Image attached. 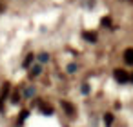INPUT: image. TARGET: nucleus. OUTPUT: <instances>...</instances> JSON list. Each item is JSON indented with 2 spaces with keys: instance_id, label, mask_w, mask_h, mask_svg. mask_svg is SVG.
Segmentation results:
<instances>
[{
  "instance_id": "obj_1",
  "label": "nucleus",
  "mask_w": 133,
  "mask_h": 127,
  "mask_svg": "<svg viewBox=\"0 0 133 127\" xmlns=\"http://www.w3.org/2000/svg\"><path fill=\"white\" fill-rule=\"evenodd\" d=\"M113 76H115V80L120 82V84H126V82L129 80V76H128V73H126L124 69H115V71H113Z\"/></svg>"
},
{
  "instance_id": "obj_2",
  "label": "nucleus",
  "mask_w": 133,
  "mask_h": 127,
  "mask_svg": "<svg viewBox=\"0 0 133 127\" xmlns=\"http://www.w3.org/2000/svg\"><path fill=\"white\" fill-rule=\"evenodd\" d=\"M124 62L128 65H133V47H129V49L124 51Z\"/></svg>"
},
{
  "instance_id": "obj_3",
  "label": "nucleus",
  "mask_w": 133,
  "mask_h": 127,
  "mask_svg": "<svg viewBox=\"0 0 133 127\" xmlns=\"http://www.w3.org/2000/svg\"><path fill=\"white\" fill-rule=\"evenodd\" d=\"M38 107H40V111H42V114H53V107H49V105H46L44 102H38Z\"/></svg>"
},
{
  "instance_id": "obj_4",
  "label": "nucleus",
  "mask_w": 133,
  "mask_h": 127,
  "mask_svg": "<svg viewBox=\"0 0 133 127\" xmlns=\"http://www.w3.org/2000/svg\"><path fill=\"white\" fill-rule=\"evenodd\" d=\"M62 107H64V111H66L69 116H73V114H75V107H73L69 102H64V100H62Z\"/></svg>"
},
{
  "instance_id": "obj_5",
  "label": "nucleus",
  "mask_w": 133,
  "mask_h": 127,
  "mask_svg": "<svg viewBox=\"0 0 133 127\" xmlns=\"http://www.w3.org/2000/svg\"><path fill=\"white\" fill-rule=\"evenodd\" d=\"M82 38L88 40V42H97V35L95 33H89V31H84L82 33Z\"/></svg>"
},
{
  "instance_id": "obj_6",
  "label": "nucleus",
  "mask_w": 133,
  "mask_h": 127,
  "mask_svg": "<svg viewBox=\"0 0 133 127\" xmlns=\"http://www.w3.org/2000/svg\"><path fill=\"white\" fill-rule=\"evenodd\" d=\"M104 123H106V127H109V125L113 123V114L106 113V114H104Z\"/></svg>"
},
{
  "instance_id": "obj_7",
  "label": "nucleus",
  "mask_w": 133,
  "mask_h": 127,
  "mask_svg": "<svg viewBox=\"0 0 133 127\" xmlns=\"http://www.w3.org/2000/svg\"><path fill=\"white\" fill-rule=\"evenodd\" d=\"M33 60H35V55H28V56H26V60H24V67H29Z\"/></svg>"
},
{
  "instance_id": "obj_8",
  "label": "nucleus",
  "mask_w": 133,
  "mask_h": 127,
  "mask_svg": "<svg viewBox=\"0 0 133 127\" xmlns=\"http://www.w3.org/2000/svg\"><path fill=\"white\" fill-rule=\"evenodd\" d=\"M38 74H40V67H38V65L31 67V71H29V76L33 78V76H38Z\"/></svg>"
},
{
  "instance_id": "obj_9",
  "label": "nucleus",
  "mask_w": 133,
  "mask_h": 127,
  "mask_svg": "<svg viewBox=\"0 0 133 127\" xmlns=\"http://www.w3.org/2000/svg\"><path fill=\"white\" fill-rule=\"evenodd\" d=\"M28 116H29V113H28V111H24V113H22V114H20V118H18V123H24V122H26V118H28Z\"/></svg>"
},
{
  "instance_id": "obj_10",
  "label": "nucleus",
  "mask_w": 133,
  "mask_h": 127,
  "mask_svg": "<svg viewBox=\"0 0 133 127\" xmlns=\"http://www.w3.org/2000/svg\"><path fill=\"white\" fill-rule=\"evenodd\" d=\"M38 60H40V62H48V60H49V55L42 53V55H38Z\"/></svg>"
},
{
  "instance_id": "obj_11",
  "label": "nucleus",
  "mask_w": 133,
  "mask_h": 127,
  "mask_svg": "<svg viewBox=\"0 0 133 127\" xmlns=\"http://www.w3.org/2000/svg\"><path fill=\"white\" fill-rule=\"evenodd\" d=\"M75 69H77L75 64H69V65H68V71H69V73H75Z\"/></svg>"
},
{
  "instance_id": "obj_12",
  "label": "nucleus",
  "mask_w": 133,
  "mask_h": 127,
  "mask_svg": "<svg viewBox=\"0 0 133 127\" xmlns=\"http://www.w3.org/2000/svg\"><path fill=\"white\" fill-rule=\"evenodd\" d=\"M18 98H20V96H18V93H15V94L11 96V102H13V103H17V102H18Z\"/></svg>"
},
{
  "instance_id": "obj_13",
  "label": "nucleus",
  "mask_w": 133,
  "mask_h": 127,
  "mask_svg": "<svg viewBox=\"0 0 133 127\" xmlns=\"http://www.w3.org/2000/svg\"><path fill=\"white\" fill-rule=\"evenodd\" d=\"M82 93H84V94H88V93H89V87H88V84H84V85H82Z\"/></svg>"
},
{
  "instance_id": "obj_14",
  "label": "nucleus",
  "mask_w": 133,
  "mask_h": 127,
  "mask_svg": "<svg viewBox=\"0 0 133 127\" xmlns=\"http://www.w3.org/2000/svg\"><path fill=\"white\" fill-rule=\"evenodd\" d=\"M109 24H111L109 18H102V26H109Z\"/></svg>"
},
{
  "instance_id": "obj_15",
  "label": "nucleus",
  "mask_w": 133,
  "mask_h": 127,
  "mask_svg": "<svg viewBox=\"0 0 133 127\" xmlns=\"http://www.w3.org/2000/svg\"><path fill=\"white\" fill-rule=\"evenodd\" d=\"M33 93H35V89H28V91H26V94H28V96H31Z\"/></svg>"
},
{
  "instance_id": "obj_16",
  "label": "nucleus",
  "mask_w": 133,
  "mask_h": 127,
  "mask_svg": "<svg viewBox=\"0 0 133 127\" xmlns=\"http://www.w3.org/2000/svg\"><path fill=\"white\" fill-rule=\"evenodd\" d=\"M0 11H2V6H0Z\"/></svg>"
},
{
  "instance_id": "obj_17",
  "label": "nucleus",
  "mask_w": 133,
  "mask_h": 127,
  "mask_svg": "<svg viewBox=\"0 0 133 127\" xmlns=\"http://www.w3.org/2000/svg\"><path fill=\"white\" fill-rule=\"evenodd\" d=\"M131 82H133V76H131Z\"/></svg>"
}]
</instances>
